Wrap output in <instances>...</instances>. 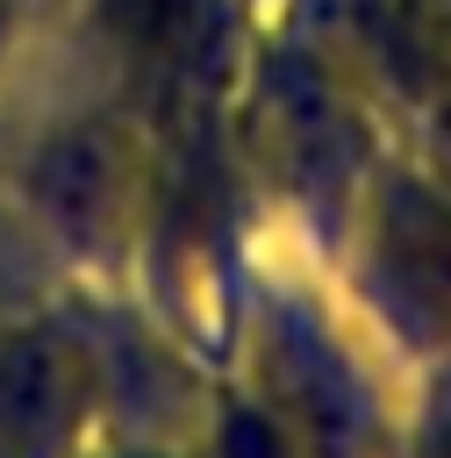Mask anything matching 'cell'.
<instances>
[{"label": "cell", "mask_w": 451, "mask_h": 458, "mask_svg": "<svg viewBox=\"0 0 451 458\" xmlns=\"http://www.w3.org/2000/svg\"><path fill=\"white\" fill-rule=\"evenodd\" d=\"M100 429V351L50 322H0V458H79Z\"/></svg>", "instance_id": "cell-1"}, {"label": "cell", "mask_w": 451, "mask_h": 458, "mask_svg": "<svg viewBox=\"0 0 451 458\" xmlns=\"http://www.w3.org/2000/svg\"><path fill=\"white\" fill-rule=\"evenodd\" d=\"M379 279L394 301V322L437 358L451 351V208L430 193H387L379 208Z\"/></svg>", "instance_id": "cell-2"}, {"label": "cell", "mask_w": 451, "mask_h": 458, "mask_svg": "<svg viewBox=\"0 0 451 458\" xmlns=\"http://www.w3.org/2000/svg\"><path fill=\"white\" fill-rule=\"evenodd\" d=\"M36 186H43V208L72 229V236H100L107 229V215H115V157H107V143H93V136H64L50 157H43V172H36Z\"/></svg>", "instance_id": "cell-3"}, {"label": "cell", "mask_w": 451, "mask_h": 458, "mask_svg": "<svg viewBox=\"0 0 451 458\" xmlns=\"http://www.w3.org/2000/svg\"><path fill=\"white\" fill-rule=\"evenodd\" d=\"M79 458H200L193 422H100Z\"/></svg>", "instance_id": "cell-4"}, {"label": "cell", "mask_w": 451, "mask_h": 458, "mask_svg": "<svg viewBox=\"0 0 451 458\" xmlns=\"http://www.w3.org/2000/svg\"><path fill=\"white\" fill-rule=\"evenodd\" d=\"M115 14H122L136 36H143V21H157V0H115Z\"/></svg>", "instance_id": "cell-5"}]
</instances>
